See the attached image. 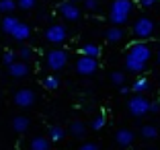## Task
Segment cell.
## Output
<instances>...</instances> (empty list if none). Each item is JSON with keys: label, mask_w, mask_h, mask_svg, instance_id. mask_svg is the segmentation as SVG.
<instances>
[{"label": "cell", "mask_w": 160, "mask_h": 150, "mask_svg": "<svg viewBox=\"0 0 160 150\" xmlns=\"http://www.w3.org/2000/svg\"><path fill=\"white\" fill-rule=\"evenodd\" d=\"M119 93H121V95H129V93H132V89H127V86H119Z\"/></svg>", "instance_id": "cell-33"}, {"label": "cell", "mask_w": 160, "mask_h": 150, "mask_svg": "<svg viewBox=\"0 0 160 150\" xmlns=\"http://www.w3.org/2000/svg\"><path fill=\"white\" fill-rule=\"evenodd\" d=\"M52 148V140L43 136H35L29 142V150H49Z\"/></svg>", "instance_id": "cell-14"}, {"label": "cell", "mask_w": 160, "mask_h": 150, "mask_svg": "<svg viewBox=\"0 0 160 150\" xmlns=\"http://www.w3.org/2000/svg\"><path fill=\"white\" fill-rule=\"evenodd\" d=\"M43 86H45L47 91H56L58 86H60V78H58V76H45V78H43Z\"/></svg>", "instance_id": "cell-23"}, {"label": "cell", "mask_w": 160, "mask_h": 150, "mask_svg": "<svg viewBox=\"0 0 160 150\" xmlns=\"http://www.w3.org/2000/svg\"><path fill=\"white\" fill-rule=\"evenodd\" d=\"M111 82H113V85H117V86H125V74H123V72H113V74H111Z\"/></svg>", "instance_id": "cell-25"}, {"label": "cell", "mask_w": 160, "mask_h": 150, "mask_svg": "<svg viewBox=\"0 0 160 150\" xmlns=\"http://www.w3.org/2000/svg\"><path fill=\"white\" fill-rule=\"evenodd\" d=\"M12 101H14V105H17V107L29 109V107H33V105H35V93L31 89H19L17 93H14Z\"/></svg>", "instance_id": "cell-8"}, {"label": "cell", "mask_w": 160, "mask_h": 150, "mask_svg": "<svg viewBox=\"0 0 160 150\" xmlns=\"http://www.w3.org/2000/svg\"><path fill=\"white\" fill-rule=\"evenodd\" d=\"M17 6H19V4H17V0H0V13L4 14V17H6V14H12Z\"/></svg>", "instance_id": "cell-22"}, {"label": "cell", "mask_w": 160, "mask_h": 150, "mask_svg": "<svg viewBox=\"0 0 160 150\" xmlns=\"http://www.w3.org/2000/svg\"><path fill=\"white\" fill-rule=\"evenodd\" d=\"M127 111L133 117H144L146 113H150V101L144 95H133L127 101Z\"/></svg>", "instance_id": "cell-5"}, {"label": "cell", "mask_w": 160, "mask_h": 150, "mask_svg": "<svg viewBox=\"0 0 160 150\" xmlns=\"http://www.w3.org/2000/svg\"><path fill=\"white\" fill-rule=\"evenodd\" d=\"M78 150H99V146L94 144V142H84V144H80Z\"/></svg>", "instance_id": "cell-31"}, {"label": "cell", "mask_w": 160, "mask_h": 150, "mask_svg": "<svg viewBox=\"0 0 160 150\" xmlns=\"http://www.w3.org/2000/svg\"><path fill=\"white\" fill-rule=\"evenodd\" d=\"M70 2H84V0H70Z\"/></svg>", "instance_id": "cell-35"}, {"label": "cell", "mask_w": 160, "mask_h": 150, "mask_svg": "<svg viewBox=\"0 0 160 150\" xmlns=\"http://www.w3.org/2000/svg\"><path fill=\"white\" fill-rule=\"evenodd\" d=\"M31 56H33V49H31V47H29V45H23V47H21V49H19V58H21V60H23V62L31 60Z\"/></svg>", "instance_id": "cell-27"}, {"label": "cell", "mask_w": 160, "mask_h": 150, "mask_svg": "<svg viewBox=\"0 0 160 150\" xmlns=\"http://www.w3.org/2000/svg\"><path fill=\"white\" fill-rule=\"evenodd\" d=\"M136 2H138L140 6H144V8H152V6H154L158 0H136Z\"/></svg>", "instance_id": "cell-30"}, {"label": "cell", "mask_w": 160, "mask_h": 150, "mask_svg": "<svg viewBox=\"0 0 160 150\" xmlns=\"http://www.w3.org/2000/svg\"><path fill=\"white\" fill-rule=\"evenodd\" d=\"M10 37H12L14 41H27V39L31 37V27H29L27 23H19Z\"/></svg>", "instance_id": "cell-13"}, {"label": "cell", "mask_w": 160, "mask_h": 150, "mask_svg": "<svg viewBox=\"0 0 160 150\" xmlns=\"http://www.w3.org/2000/svg\"><path fill=\"white\" fill-rule=\"evenodd\" d=\"M105 123H107V117H105L103 113H101V115H97V117L90 122V127H92L94 132H101V130L105 127Z\"/></svg>", "instance_id": "cell-24"}, {"label": "cell", "mask_w": 160, "mask_h": 150, "mask_svg": "<svg viewBox=\"0 0 160 150\" xmlns=\"http://www.w3.org/2000/svg\"><path fill=\"white\" fill-rule=\"evenodd\" d=\"M140 134H142V138H146V140H156V138H158V127L148 123V126H142Z\"/></svg>", "instance_id": "cell-20"}, {"label": "cell", "mask_w": 160, "mask_h": 150, "mask_svg": "<svg viewBox=\"0 0 160 150\" xmlns=\"http://www.w3.org/2000/svg\"><path fill=\"white\" fill-rule=\"evenodd\" d=\"M123 35H125V33H123V29L121 27H109L107 31H105V39H107L109 43H119L123 39Z\"/></svg>", "instance_id": "cell-15"}, {"label": "cell", "mask_w": 160, "mask_h": 150, "mask_svg": "<svg viewBox=\"0 0 160 150\" xmlns=\"http://www.w3.org/2000/svg\"><path fill=\"white\" fill-rule=\"evenodd\" d=\"M68 58H70V56H68L66 49H62V47H53V49H49L47 56H45V66L52 72H60L62 68H66Z\"/></svg>", "instance_id": "cell-4"}, {"label": "cell", "mask_w": 160, "mask_h": 150, "mask_svg": "<svg viewBox=\"0 0 160 150\" xmlns=\"http://www.w3.org/2000/svg\"><path fill=\"white\" fill-rule=\"evenodd\" d=\"M17 4L21 10H33L37 6V0H17Z\"/></svg>", "instance_id": "cell-26"}, {"label": "cell", "mask_w": 160, "mask_h": 150, "mask_svg": "<svg viewBox=\"0 0 160 150\" xmlns=\"http://www.w3.org/2000/svg\"><path fill=\"white\" fill-rule=\"evenodd\" d=\"M156 58H158V64H160V49H158V54H156Z\"/></svg>", "instance_id": "cell-34"}, {"label": "cell", "mask_w": 160, "mask_h": 150, "mask_svg": "<svg viewBox=\"0 0 160 150\" xmlns=\"http://www.w3.org/2000/svg\"><path fill=\"white\" fill-rule=\"evenodd\" d=\"M8 74L12 78H27L29 76V64L23 60H17L12 66H8Z\"/></svg>", "instance_id": "cell-10"}, {"label": "cell", "mask_w": 160, "mask_h": 150, "mask_svg": "<svg viewBox=\"0 0 160 150\" xmlns=\"http://www.w3.org/2000/svg\"><path fill=\"white\" fill-rule=\"evenodd\" d=\"M148 89H150V80H148L146 76H138V78L133 80V85H132V93H136V95L146 93Z\"/></svg>", "instance_id": "cell-17"}, {"label": "cell", "mask_w": 160, "mask_h": 150, "mask_svg": "<svg viewBox=\"0 0 160 150\" xmlns=\"http://www.w3.org/2000/svg\"><path fill=\"white\" fill-rule=\"evenodd\" d=\"M150 150H154V148H150Z\"/></svg>", "instance_id": "cell-36"}, {"label": "cell", "mask_w": 160, "mask_h": 150, "mask_svg": "<svg viewBox=\"0 0 160 150\" xmlns=\"http://www.w3.org/2000/svg\"><path fill=\"white\" fill-rule=\"evenodd\" d=\"M80 56L99 58V56H101V47L97 45V43H84V45H80Z\"/></svg>", "instance_id": "cell-18"}, {"label": "cell", "mask_w": 160, "mask_h": 150, "mask_svg": "<svg viewBox=\"0 0 160 150\" xmlns=\"http://www.w3.org/2000/svg\"><path fill=\"white\" fill-rule=\"evenodd\" d=\"M150 60H152V49L148 43L144 41L132 43L125 52V70L133 72V74H142L148 68Z\"/></svg>", "instance_id": "cell-1"}, {"label": "cell", "mask_w": 160, "mask_h": 150, "mask_svg": "<svg viewBox=\"0 0 160 150\" xmlns=\"http://www.w3.org/2000/svg\"><path fill=\"white\" fill-rule=\"evenodd\" d=\"M2 62H4L6 66H12L14 62H17V54L14 52H4L2 54Z\"/></svg>", "instance_id": "cell-28"}, {"label": "cell", "mask_w": 160, "mask_h": 150, "mask_svg": "<svg viewBox=\"0 0 160 150\" xmlns=\"http://www.w3.org/2000/svg\"><path fill=\"white\" fill-rule=\"evenodd\" d=\"M70 134H72L74 138H82V136L86 134V126H84L82 122H78V119H76V122L70 123Z\"/></svg>", "instance_id": "cell-21"}, {"label": "cell", "mask_w": 160, "mask_h": 150, "mask_svg": "<svg viewBox=\"0 0 160 150\" xmlns=\"http://www.w3.org/2000/svg\"><path fill=\"white\" fill-rule=\"evenodd\" d=\"M64 136H66V130H64L62 126H52L49 132H47V138H49L52 142H60Z\"/></svg>", "instance_id": "cell-19"}, {"label": "cell", "mask_w": 160, "mask_h": 150, "mask_svg": "<svg viewBox=\"0 0 160 150\" xmlns=\"http://www.w3.org/2000/svg\"><path fill=\"white\" fill-rule=\"evenodd\" d=\"M60 14L64 17L66 21H78L80 17H82V10L76 6V2H70V0H66V2H62L60 4Z\"/></svg>", "instance_id": "cell-9"}, {"label": "cell", "mask_w": 160, "mask_h": 150, "mask_svg": "<svg viewBox=\"0 0 160 150\" xmlns=\"http://www.w3.org/2000/svg\"><path fill=\"white\" fill-rule=\"evenodd\" d=\"M99 70V60L97 58H86V56H80L76 60V72L80 76H90Z\"/></svg>", "instance_id": "cell-7"}, {"label": "cell", "mask_w": 160, "mask_h": 150, "mask_svg": "<svg viewBox=\"0 0 160 150\" xmlns=\"http://www.w3.org/2000/svg\"><path fill=\"white\" fill-rule=\"evenodd\" d=\"M154 31H156V23L150 17H140V19H136V23H133V27H132L133 37H138L140 41L150 39L152 35H154Z\"/></svg>", "instance_id": "cell-3"}, {"label": "cell", "mask_w": 160, "mask_h": 150, "mask_svg": "<svg viewBox=\"0 0 160 150\" xmlns=\"http://www.w3.org/2000/svg\"><path fill=\"white\" fill-rule=\"evenodd\" d=\"M29 126H31V122H29V117H25V115L12 117V130L17 132V134H25V132L29 130Z\"/></svg>", "instance_id": "cell-16"}, {"label": "cell", "mask_w": 160, "mask_h": 150, "mask_svg": "<svg viewBox=\"0 0 160 150\" xmlns=\"http://www.w3.org/2000/svg\"><path fill=\"white\" fill-rule=\"evenodd\" d=\"M19 23H21V21L17 19V17L6 14V17H2V21H0V29H2V33H6V35H12V31L17 29Z\"/></svg>", "instance_id": "cell-12"}, {"label": "cell", "mask_w": 160, "mask_h": 150, "mask_svg": "<svg viewBox=\"0 0 160 150\" xmlns=\"http://www.w3.org/2000/svg\"><path fill=\"white\" fill-rule=\"evenodd\" d=\"M66 37H68V31H66V27H64V25H60V23H53V25H49V27L45 29V39H47V43L60 45V43L66 41Z\"/></svg>", "instance_id": "cell-6"}, {"label": "cell", "mask_w": 160, "mask_h": 150, "mask_svg": "<svg viewBox=\"0 0 160 150\" xmlns=\"http://www.w3.org/2000/svg\"><path fill=\"white\" fill-rule=\"evenodd\" d=\"M133 13V2L132 0H113L111 2V8H109V21L115 25V27H121L129 21Z\"/></svg>", "instance_id": "cell-2"}, {"label": "cell", "mask_w": 160, "mask_h": 150, "mask_svg": "<svg viewBox=\"0 0 160 150\" xmlns=\"http://www.w3.org/2000/svg\"><path fill=\"white\" fill-rule=\"evenodd\" d=\"M133 140H136V136H133V132H132V130H127V127H121V130H117V134H115V142H117L121 148L132 146Z\"/></svg>", "instance_id": "cell-11"}, {"label": "cell", "mask_w": 160, "mask_h": 150, "mask_svg": "<svg viewBox=\"0 0 160 150\" xmlns=\"http://www.w3.org/2000/svg\"><path fill=\"white\" fill-rule=\"evenodd\" d=\"M150 113H160V103L158 101H150Z\"/></svg>", "instance_id": "cell-32"}, {"label": "cell", "mask_w": 160, "mask_h": 150, "mask_svg": "<svg viewBox=\"0 0 160 150\" xmlns=\"http://www.w3.org/2000/svg\"><path fill=\"white\" fill-rule=\"evenodd\" d=\"M84 8L86 10H97L99 8V2L97 0H84Z\"/></svg>", "instance_id": "cell-29"}]
</instances>
